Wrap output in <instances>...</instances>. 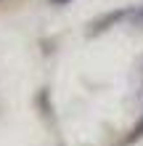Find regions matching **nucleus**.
<instances>
[{
    "instance_id": "f257e3e1",
    "label": "nucleus",
    "mask_w": 143,
    "mask_h": 146,
    "mask_svg": "<svg viewBox=\"0 0 143 146\" xmlns=\"http://www.w3.org/2000/svg\"><path fill=\"white\" fill-rule=\"evenodd\" d=\"M122 16H125V11H117V13H109V16H103L101 21H96V24H93V29H90V35H93V32H101V29H106L103 24H114L117 19H122Z\"/></svg>"
},
{
    "instance_id": "f03ea898",
    "label": "nucleus",
    "mask_w": 143,
    "mask_h": 146,
    "mask_svg": "<svg viewBox=\"0 0 143 146\" xmlns=\"http://www.w3.org/2000/svg\"><path fill=\"white\" fill-rule=\"evenodd\" d=\"M138 138H143V119L130 130V135H127V143H132V141H138Z\"/></svg>"
},
{
    "instance_id": "7ed1b4c3",
    "label": "nucleus",
    "mask_w": 143,
    "mask_h": 146,
    "mask_svg": "<svg viewBox=\"0 0 143 146\" xmlns=\"http://www.w3.org/2000/svg\"><path fill=\"white\" fill-rule=\"evenodd\" d=\"M53 3H66V0H53Z\"/></svg>"
}]
</instances>
